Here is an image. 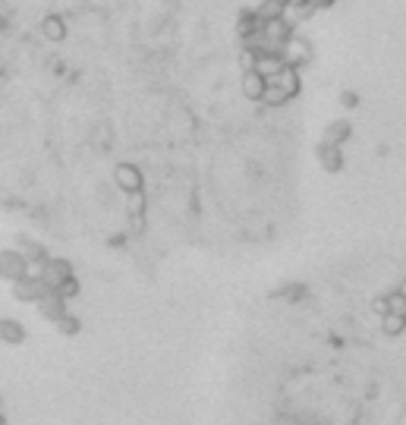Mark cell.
Wrapping results in <instances>:
<instances>
[{
    "label": "cell",
    "instance_id": "6da1fadb",
    "mask_svg": "<svg viewBox=\"0 0 406 425\" xmlns=\"http://www.w3.org/2000/svg\"><path fill=\"white\" fill-rule=\"evenodd\" d=\"M51 290L54 287L41 274H25V277H19V281H13V299L16 303H35L38 306Z\"/></svg>",
    "mask_w": 406,
    "mask_h": 425
},
{
    "label": "cell",
    "instance_id": "7a4b0ae2",
    "mask_svg": "<svg viewBox=\"0 0 406 425\" xmlns=\"http://www.w3.org/2000/svg\"><path fill=\"white\" fill-rule=\"evenodd\" d=\"M25 274H29V259H25L19 249H3V252H0V277L13 283Z\"/></svg>",
    "mask_w": 406,
    "mask_h": 425
},
{
    "label": "cell",
    "instance_id": "3957f363",
    "mask_svg": "<svg viewBox=\"0 0 406 425\" xmlns=\"http://www.w3.org/2000/svg\"><path fill=\"white\" fill-rule=\"evenodd\" d=\"M114 183H117V186L123 189L126 195H133V193H142V186H145V177H142V171L136 164L123 161V164L114 167Z\"/></svg>",
    "mask_w": 406,
    "mask_h": 425
},
{
    "label": "cell",
    "instance_id": "277c9868",
    "mask_svg": "<svg viewBox=\"0 0 406 425\" xmlns=\"http://www.w3.org/2000/svg\"><path fill=\"white\" fill-rule=\"evenodd\" d=\"M284 60H287L290 67H296V69H303L306 63L312 60V45L306 41V38H299V35H293L284 45Z\"/></svg>",
    "mask_w": 406,
    "mask_h": 425
},
{
    "label": "cell",
    "instance_id": "5b68a950",
    "mask_svg": "<svg viewBox=\"0 0 406 425\" xmlns=\"http://www.w3.org/2000/svg\"><path fill=\"white\" fill-rule=\"evenodd\" d=\"M315 155H318V164H321V171H328V173H340L343 171V151H340V145H331V142H318V149H315Z\"/></svg>",
    "mask_w": 406,
    "mask_h": 425
},
{
    "label": "cell",
    "instance_id": "8992f818",
    "mask_svg": "<svg viewBox=\"0 0 406 425\" xmlns=\"http://www.w3.org/2000/svg\"><path fill=\"white\" fill-rule=\"evenodd\" d=\"M16 246H19V252L29 259V265H45V261L51 259V252H47L45 243L32 239L29 233H16Z\"/></svg>",
    "mask_w": 406,
    "mask_h": 425
},
{
    "label": "cell",
    "instance_id": "52a82bcc",
    "mask_svg": "<svg viewBox=\"0 0 406 425\" xmlns=\"http://www.w3.org/2000/svg\"><path fill=\"white\" fill-rule=\"evenodd\" d=\"M41 277H45L51 287H57L60 281L73 277V261L70 259H47L45 265H41Z\"/></svg>",
    "mask_w": 406,
    "mask_h": 425
},
{
    "label": "cell",
    "instance_id": "ba28073f",
    "mask_svg": "<svg viewBox=\"0 0 406 425\" xmlns=\"http://www.w3.org/2000/svg\"><path fill=\"white\" fill-rule=\"evenodd\" d=\"M261 19H259V13L252 7H246V10H239V16H237V35L243 38V41H249V38H255L261 32Z\"/></svg>",
    "mask_w": 406,
    "mask_h": 425
},
{
    "label": "cell",
    "instance_id": "9c48e42d",
    "mask_svg": "<svg viewBox=\"0 0 406 425\" xmlns=\"http://www.w3.org/2000/svg\"><path fill=\"white\" fill-rule=\"evenodd\" d=\"M271 83H274V85H281V89L287 91L290 98H296L299 91H303V79H299V69L290 67V63H287V67H284L277 76H271Z\"/></svg>",
    "mask_w": 406,
    "mask_h": 425
},
{
    "label": "cell",
    "instance_id": "30bf717a",
    "mask_svg": "<svg viewBox=\"0 0 406 425\" xmlns=\"http://www.w3.org/2000/svg\"><path fill=\"white\" fill-rule=\"evenodd\" d=\"M265 89H268V76L259 73V69H252V73H243V95L249 101H261L265 98Z\"/></svg>",
    "mask_w": 406,
    "mask_h": 425
},
{
    "label": "cell",
    "instance_id": "8fae6325",
    "mask_svg": "<svg viewBox=\"0 0 406 425\" xmlns=\"http://www.w3.org/2000/svg\"><path fill=\"white\" fill-rule=\"evenodd\" d=\"M38 312H41V318H47L54 325V321L60 318V315H67V299L60 296V293H47L41 303H38Z\"/></svg>",
    "mask_w": 406,
    "mask_h": 425
},
{
    "label": "cell",
    "instance_id": "7c38bea8",
    "mask_svg": "<svg viewBox=\"0 0 406 425\" xmlns=\"http://www.w3.org/2000/svg\"><path fill=\"white\" fill-rule=\"evenodd\" d=\"M0 340L10 343V347L25 343V325L16 318H0Z\"/></svg>",
    "mask_w": 406,
    "mask_h": 425
},
{
    "label": "cell",
    "instance_id": "4fadbf2b",
    "mask_svg": "<svg viewBox=\"0 0 406 425\" xmlns=\"http://www.w3.org/2000/svg\"><path fill=\"white\" fill-rule=\"evenodd\" d=\"M350 135H353V123L350 120H331L321 139L331 142V145H343V142H350Z\"/></svg>",
    "mask_w": 406,
    "mask_h": 425
},
{
    "label": "cell",
    "instance_id": "5bb4252c",
    "mask_svg": "<svg viewBox=\"0 0 406 425\" xmlns=\"http://www.w3.org/2000/svg\"><path fill=\"white\" fill-rule=\"evenodd\" d=\"M41 32H45L47 41H63V38H67V23H63V16H57V13L45 16V19H41Z\"/></svg>",
    "mask_w": 406,
    "mask_h": 425
},
{
    "label": "cell",
    "instance_id": "9a60e30c",
    "mask_svg": "<svg viewBox=\"0 0 406 425\" xmlns=\"http://www.w3.org/2000/svg\"><path fill=\"white\" fill-rule=\"evenodd\" d=\"M255 13H259L261 23H271V19H281L287 13V3H281V0H261L259 7H255Z\"/></svg>",
    "mask_w": 406,
    "mask_h": 425
},
{
    "label": "cell",
    "instance_id": "2e32d148",
    "mask_svg": "<svg viewBox=\"0 0 406 425\" xmlns=\"http://www.w3.org/2000/svg\"><path fill=\"white\" fill-rule=\"evenodd\" d=\"M381 331L387 337H397V334H403L406 331V315L403 312H387L381 318Z\"/></svg>",
    "mask_w": 406,
    "mask_h": 425
},
{
    "label": "cell",
    "instance_id": "e0dca14e",
    "mask_svg": "<svg viewBox=\"0 0 406 425\" xmlns=\"http://www.w3.org/2000/svg\"><path fill=\"white\" fill-rule=\"evenodd\" d=\"M54 328H57V334H63V337H76L82 331V321H79V315H60L57 321H54Z\"/></svg>",
    "mask_w": 406,
    "mask_h": 425
},
{
    "label": "cell",
    "instance_id": "ac0fdd59",
    "mask_svg": "<svg viewBox=\"0 0 406 425\" xmlns=\"http://www.w3.org/2000/svg\"><path fill=\"white\" fill-rule=\"evenodd\" d=\"M268 107H281V105H287L290 101V95L281 89V85H274L271 79H268V89H265V98H261Z\"/></svg>",
    "mask_w": 406,
    "mask_h": 425
},
{
    "label": "cell",
    "instance_id": "d6986e66",
    "mask_svg": "<svg viewBox=\"0 0 406 425\" xmlns=\"http://www.w3.org/2000/svg\"><path fill=\"white\" fill-rule=\"evenodd\" d=\"M54 293H60L63 299H76L82 293V283H79V277H67V281H60L57 287H54Z\"/></svg>",
    "mask_w": 406,
    "mask_h": 425
},
{
    "label": "cell",
    "instance_id": "ffe728a7",
    "mask_svg": "<svg viewBox=\"0 0 406 425\" xmlns=\"http://www.w3.org/2000/svg\"><path fill=\"white\" fill-rule=\"evenodd\" d=\"M237 63H239V69H243V73H252V69L259 67V54L252 51V47H243V51H239V57H237Z\"/></svg>",
    "mask_w": 406,
    "mask_h": 425
},
{
    "label": "cell",
    "instance_id": "44dd1931",
    "mask_svg": "<svg viewBox=\"0 0 406 425\" xmlns=\"http://www.w3.org/2000/svg\"><path fill=\"white\" fill-rule=\"evenodd\" d=\"M372 309H375V315H381V318H384L387 312H394V309H391V296H375V299H372Z\"/></svg>",
    "mask_w": 406,
    "mask_h": 425
},
{
    "label": "cell",
    "instance_id": "7402d4cb",
    "mask_svg": "<svg viewBox=\"0 0 406 425\" xmlns=\"http://www.w3.org/2000/svg\"><path fill=\"white\" fill-rule=\"evenodd\" d=\"M306 293V287H299V283H293V287H284V290H277V296H287V299H299Z\"/></svg>",
    "mask_w": 406,
    "mask_h": 425
},
{
    "label": "cell",
    "instance_id": "603a6c76",
    "mask_svg": "<svg viewBox=\"0 0 406 425\" xmlns=\"http://www.w3.org/2000/svg\"><path fill=\"white\" fill-rule=\"evenodd\" d=\"M340 105H343V107H356V105H359V95H356L353 89L340 91Z\"/></svg>",
    "mask_w": 406,
    "mask_h": 425
},
{
    "label": "cell",
    "instance_id": "cb8c5ba5",
    "mask_svg": "<svg viewBox=\"0 0 406 425\" xmlns=\"http://www.w3.org/2000/svg\"><path fill=\"white\" fill-rule=\"evenodd\" d=\"M309 3H312L315 10H331L334 3H337V0H309Z\"/></svg>",
    "mask_w": 406,
    "mask_h": 425
},
{
    "label": "cell",
    "instance_id": "d4e9b609",
    "mask_svg": "<svg viewBox=\"0 0 406 425\" xmlns=\"http://www.w3.org/2000/svg\"><path fill=\"white\" fill-rule=\"evenodd\" d=\"M397 293H400V296H403V299H406V277H403V281H400V287H397Z\"/></svg>",
    "mask_w": 406,
    "mask_h": 425
},
{
    "label": "cell",
    "instance_id": "484cf974",
    "mask_svg": "<svg viewBox=\"0 0 406 425\" xmlns=\"http://www.w3.org/2000/svg\"><path fill=\"white\" fill-rule=\"evenodd\" d=\"M0 425H10V422H7V416H3V410H0Z\"/></svg>",
    "mask_w": 406,
    "mask_h": 425
},
{
    "label": "cell",
    "instance_id": "4316f807",
    "mask_svg": "<svg viewBox=\"0 0 406 425\" xmlns=\"http://www.w3.org/2000/svg\"><path fill=\"white\" fill-rule=\"evenodd\" d=\"M0 410H3V394H0Z\"/></svg>",
    "mask_w": 406,
    "mask_h": 425
},
{
    "label": "cell",
    "instance_id": "83f0119b",
    "mask_svg": "<svg viewBox=\"0 0 406 425\" xmlns=\"http://www.w3.org/2000/svg\"><path fill=\"white\" fill-rule=\"evenodd\" d=\"M281 3H287V7H290V0H281Z\"/></svg>",
    "mask_w": 406,
    "mask_h": 425
},
{
    "label": "cell",
    "instance_id": "f1b7e54d",
    "mask_svg": "<svg viewBox=\"0 0 406 425\" xmlns=\"http://www.w3.org/2000/svg\"><path fill=\"white\" fill-rule=\"evenodd\" d=\"M403 315H406V309H403Z\"/></svg>",
    "mask_w": 406,
    "mask_h": 425
}]
</instances>
